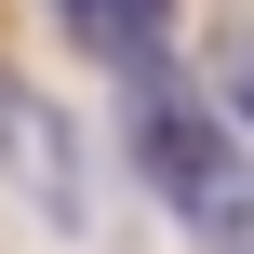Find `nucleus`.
<instances>
[{
	"label": "nucleus",
	"instance_id": "obj_3",
	"mask_svg": "<svg viewBox=\"0 0 254 254\" xmlns=\"http://www.w3.org/2000/svg\"><path fill=\"white\" fill-rule=\"evenodd\" d=\"M54 27H67L94 67H121V80L174 54V0H54Z\"/></svg>",
	"mask_w": 254,
	"mask_h": 254
},
{
	"label": "nucleus",
	"instance_id": "obj_1",
	"mask_svg": "<svg viewBox=\"0 0 254 254\" xmlns=\"http://www.w3.org/2000/svg\"><path fill=\"white\" fill-rule=\"evenodd\" d=\"M121 134H134V174L161 188V214H174L201 254H254V161H241V121H228V94H214L188 54H161V67L121 80Z\"/></svg>",
	"mask_w": 254,
	"mask_h": 254
},
{
	"label": "nucleus",
	"instance_id": "obj_2",
	"mask_svg": "<svg viewBox=\"0 0 254 254\" xmlns=\"http://www.w3.org/2000/svg\"><path fill=\"white\" fill-rule=\"evenodd\" d=\"M0 188L40 201V228H94V161H80V121L0 67Z\"/></svg>",
	"mask_w": 254,
	"mask_h": 254
}]
</instances>
